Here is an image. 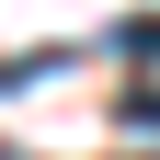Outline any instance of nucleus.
Listing matches in <instances>:
<instances>
[{"instance_id": "f03ea898", "label": "nucleus", "mask_w": 160, "mask_h": 160, "mask_svg": "<svg viewBox=\"0 0 160 160\" xmlns=\"http://www.w3.org/2000/svg\"><path fill=\"white\" fill-rule=\"evenodd\" d=\"M126 137H160V92H126Z\"/></svg>"}, {"instance_id": "f257e3e1", "label": "nucleus", "mask_w": 160, "mask_h": 160, "mask_svg": "<svg viewBox=\"0 0 160 160\" xmlns=\"http://www.w3.org/2000/svg\"><path fill=\"white\" fill-rule=\"evenodd\" d=\"M103 46H114V57H137V69H149V57H160V12H137V23H114Z\"/></svg>"}]
</instances>
